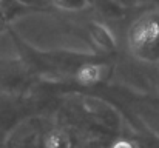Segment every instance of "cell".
I'll return each instance as SVG.
<instances>
[{
    "mask_svg": "<svg viewBox=\"0 0 159 148\" xmlns=\"http://www.w3.org/2000/svg\"><path fill=\"white\" fill-rule=\"evenodd\" d=\"M130 47L133 51L142 57L144 51L150 52L159 43V22L156 19H142L130 31Z\"/></svg>",
    "mask_w": 159,
    "mask_h": 148,
    "instance_id": "obj_1",
    "label": "cell"
},
{
    "mask_svg": "<svg viewBox=\"0 0 159 148\" xmlns=\"http://www.w3.org/2000/svg\"><path fill=\"white\" fill-rule=\"evenodd\" d=\"M2 2H3V0H0V3H2Z\"/></svg>",
    "mask_w": 159,
    "mask_h": 148,
    "instance_id": "obj_2",
    "label": "cell"
}]
</instances>
